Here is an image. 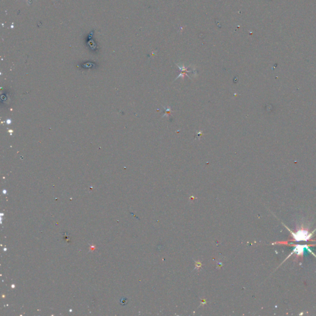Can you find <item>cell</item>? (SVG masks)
Returning a JSON list of instances; mask_svg holds the SVG:
<instances>
[{
	"label": "cell",
	"instance_id": "3957f363",
	"mask_svg": "<svg viewBox=\"0 0 316 316\" xmlns=\"http://www.w3.org/2000/svg\"><path fill=\"white\" fill-rule=\"evenodd\" d=\"M163 107L165 109V111H164V112H165V113H164V114L163 115L162 117H165V116L167 117V115H168L169 114H170L172 113V110H171V108H170V107H165V106H163Z\"/></svg>",
	"mask_w": 316,
	"mask_h": 316
},
{
	"label": "cell",
	"instance_id": "7a4b0ae2",
	"mask_svg": "<svg viewBox=\"0 0 316 316\" xmlns=\"http://www.w3.org/2000/svg\"><path fill=\"white\" fill-rule=\"evenodd\" d=\"M306 251L307 252H311L313 255L315 256L314 253L312 251V250L310 249L309 246L305 244V245H301V244H297V245H295L293 249V252L291 253V254H296V255L299 256V255H302L304 254H306Z\"/></svg>",
	"mask_w": 316,
	"mask_h": 316
},
{
	"label": "cell",
	"instance_id": "277c9868",
	"mask_svg": "<svg viewBox=\"0 0 316 316\" xmlns=\"http://www.w3.org/2000/svg\"><path fill=\"white\" fill-rule=\"evenodd\" d=\"M202 131H200L199 132H198V133H197V136H196V138H198L199 139V138H200V137H201V136H202Z\"/></svg>",
	"mask_w": 316,
	"mask_h": 316
},
{
	"label": "cell",
	"instance_id": "6da1fadb",
	"mask_svg": "<svg viewBox=\"0 0 316 316\" xmlns=\"http://www.w3.org/2000/svg\"><path fill=\"white\" fill-rule=\"evenodd\" d=\"M288 228V227H286ZM289 230V229H288ZM290 231V230H289ZM291 234L293 236V239L296 241H307L312 238L313 232L309 233L307 230H299L297 231H290Z\"/></svg>",
	"mask_w": 316,
	"mask_h": 316
}]
</instances>
